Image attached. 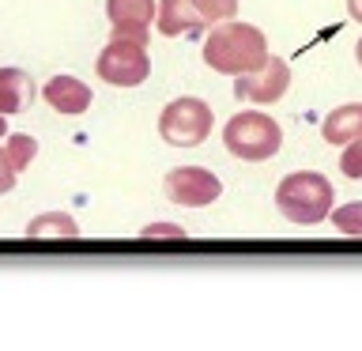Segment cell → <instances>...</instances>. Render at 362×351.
<instances>
[{
  "label": "cell",
  "instance_id": "6da1fadb",
  "mask_svg": "<svg viewBox=\"0 0 362 351\" xmlns=\"http://www.w3.org/2000/svg\"><path fill=\"white\" fill-rule=\"evenodd\" d=\"M268 61V38L264 30L242 19H223L208 30L204 42V64L223 76H245Z\"/></svg>",
  "mask_w": 362,
  "mask_h": 351
},
{
  "label": "cell",
  "instance_id": "7a4b0ae2",
  "mask_svg": "<svg viewBox=\"0 0 362 351\" xmlns=\"http://www.w3.org/2000/svg\"><path fill=\"white\" fill-rule=\"evenodd\" d=\"M332 200H336L332 181L325 174H317V170H294V174H287L276 189V208L298 226L321 223L325 215L332 212Z\"/></svg>",
  "mask_w": 362,
  "mask_h": 351
},
{
  "label": "cell",
  "instance_id": "3957f363",
  "mask_svg": "<svg viewBox=\"0 0 362 351\" xmlns=\"http://www.w3.org/2000/svg\"><path fill=\"white\" fill-rule=\"evenodd\" d=\"M223 144L234 159H245V163H264L283 147V129L268 113L260 110H245L238 117L226 121L223 129Z\"/></svg>",
  "mask_w": 362,
  "mask_h": 351
},
{
  "label": "cell",
  "instance_id": "277c9868",
  "mask_svg": "<svg viewBox=\"0 0 362 351\" xmlns=\"http://www.w3.org/2000/svg\"><path fill=\"white\" fill-rule=\"evenodd\" d=\"M230 16H238V0H163V4H155L158 34H166V38L197 34Z\"/></svg>",
  "mask_w": 362,
  "mask_h": 351
},
{
  "label": "cell",
  "instance_id": "5b68a950",
  "mask_svg": "<svg viewBox=\"0 0 362 351\" xmlns=\"http://www.w3.org/2000/svg\"><path fill=\"white\" fill-rule=\"evenodd\" d=\"M98 79H106L110 87H140L151 76V57H147L144 38L132 34H113L106 50L98 53Z\"/></svg>",
  "mask_w": 362,
  "mask_h": 351
},
{
  "label": "cell",
  "instance_id": "8992f818",
  "mask_svg": "<svg viewBox=\"0 0 362 351\" xmlns=\"http://www.w3.org/2000/svg\"><path fill=\"white\" fill-rule=\"evenodd\" d=\"M211 106L204 98L181 95L174 102H166L163 117H158V132H163L166 144L174 147H197L211 136Z\"/></svg>",
  "mask_w": 362,
  "mask_h": 351
},
{
  "label": "cell",
  "instance_id": "52a82bcc",
  "mask_svg": "<svg viewBox=\"0 0 362 351\" xmlns=\"http://www.w3.org/2000/svg\"><path fill=\"white\" fill-rule=\"evenodd\" d=\"M287 87H291V64L283 61V57H268V61L260 68H253V72L234 76V95L257 102V106L279 102L287 95Z\"/></svg>",
  "mask_w": 362,
  "mask_h": 351
},
{
  "label": "cell",
  "instance_id": "ba28073f",
  "mask_svg": "<svg viewBox=\"0 0 362 351\" xmlns=\"http://www.w3.org/2000/svg\"><path fill=\"white\" fill-rule=\"evenodd\" d=\"M163 189H166V200L181 204V208H204V204L219 200L223 181L204 166H177L166 174Z\"/></svg>",
  "mask_w": 362,
  "mask_h": 351
},
{
  "label": "cell",
  "instance_id": "9c48e42d",
  "mask_svg": "<svg viewBox=\"0 0 362 351\" xmlns=\"http://www.w3.org/2000/svg\"><path fill=\"white\" fill-rule=\"evenodd\" d=\"M106 16L113 34H132V38H147L155 19V0H106Z\"/></svg>",
  "mask_w": 362,
  "mask_h": 351
},
{
  "label": "cell",
  "instance_id": "30bf717a",
  "mask_svg": "<svg viewBox=\"0 0 362 351\" xmlns=\"http://www.w3.org/2000/svg\"><path fill=\"white\" fill-rule=\"evenodd\" d=\"M42 95H45V102H49L57 113H68V117L90 110V87L83 84V79H76V76H53Z\"/></svg>",
  "mask_w": 362,
  "mask_h": 351
},
{
  "label": "cell",
  "instance_id": "8fae6325",
  "mask_svg": "<svg viewBox=\"0 0 362 351\" xmlns=\"http://www.w3.org/2000/svg\"><path fill=\"white\" fill-rule=\"evenodd\" d=\"M38 95L34 79L23 68H0V113H23Z\"/></svg>",
  "mask_w": 362,
  "mask_h": 351
},
{
  "label": "cell",
  "instance_id": "7c38bea8",
  "mask_svg": "<svg viewBox=\"0 0 362 351\" xmlns=\"http://www.w3.org/2000/svg\"><path fill=\"white\" fill-rule=\"evenodd\" d=\"M321 136H325L328 144H351V140H358V136H362V102L336 106L321 121Z\"/></svg>",
  "mask_w": 362,
  "mask_h": 351
},
{
  "label": "cell",
  "instance_id": "4fadbf2b",
  "mask_svg": "<svg viewBox=\"0 0 362 351\" xmlns=\"http://www.w3.org/2000/svg\"><path fill=\"white\" fill-rule=\"evenodd\" d=\"M79 223L72 215H61V212H45V215H34L27 223V238H79Z\"/></svg>",
  "mask_w": 362,
  "mask_h": 351
},
{
  "label": "cell",
  "instance_id": "5bb4252c",
  "mask_svg": "<svg viewBox=\"0 0 362 351\" xmlns=\"http://www.w3.org/2000/svg\"><path fill=\"white\" fill-rule=\"evenodd\" d=\"M4 155H8L11 170L19 174V170H27L30 159L38 155V140H34V136H27V132H11L8 144H4Z\"/></svg>",
  "mask_w": 362,
  "mask_h": 351
},
{
  "label": "cell",
  "instance_id": "9a60e30c",
  "mask_svg": "<svg viewBox=\"0 0 362 351\" xmlns=\"http://www.w3.org/2000/svg\"><path fill=\"white\" fill-rule=\"evenodd\" d=\"M332 223H336V231H344L351 238H362V200L339 204V208L332 212Z\"/></svg>",
  "mask_w": 362,
  "mask_h": 351
},
{
  "label": "cell",
  "instance_id": "2e32d148",
  "mask_svg": "<svg viewBox=\"0 0 362 351\" xmlns=\"http://www.w3.org/2000/svg\"><path fill=\"white\" fill-rule=\"evenodd\" d=\"M339 170H344L351 181H358V178H362V136H358V140H351V144H347V151L339 155Z\"/></svg>",
  "mask_w": 362,
  "mask_h": 351
},
{
  "label": "cell",
  "instance_id": "e0dca14e",
  "mask_svg": "<svg viewBox=\"0 0 362 351\" xmlns=\"http://www.w3.org/2000/svg\"><path fill=\"white\" fill-rule=\"evenodd\" d=\"M140 238H185V226H177V223H147Z\"/></svg>",
  "mask_w": 362,
  "mask_h": 351
},
{
  "label": "cell",
  "instance_id": "ac0fdd59",
  "mask_svg": "<svg viewBox=\"0 0 362 351\" xmlns=\"http://www.w3.org/2000/svg\"><path fill=\"white\" fill-rule=\"evenodd\" d=\"M11 185H16V170H11L8 155L0 151V192H11Z\"/></svg>",
  "mask_w": 362,
  "mask_h": 351
},
{
  "label": "cell",
  "instance_id": "d6986e66",
  "mask_svg": "<svg viewBox=\"0 0 362 351\" xmlns=\"http://www.w3.org/2000/svg\"><path fill=\"white\" fill-rule=\"evenodd\" d=\"M347 11H351L355 23H362V0H347Z\"/></svg>",
  "mask_w": 362,
  "mask_h": 351
},
{
  "label": "cell",
  "instance_id": "ffe728a7",
  "mask_svg": "<svg viewBox=\"0 0 362 351\" xmlns=\"http://www.w3.org/2000/svg\"><path fill=\"white\" fill-rule=\"evenodd\" d=\"M0 136H8V125H4V113H0Z\"/></svg>",
  "mask_w": 362,
  "mask_h": 351
},
{
  "label": "cell",
  "instance_id": "44dd1931",
  "mask_svg": "<svg viewBox=\"0 0 362 351\" xmlns=\"http://www.w3.org/2000/svg\"><path fill=\"white\" fill-rule=\"evenodd\" d=\"M355 57H358V64H362V42L355 45Z\"/></svg>",
  "mask_w": 362,
  "mask_h": 351
}]
</instances>
